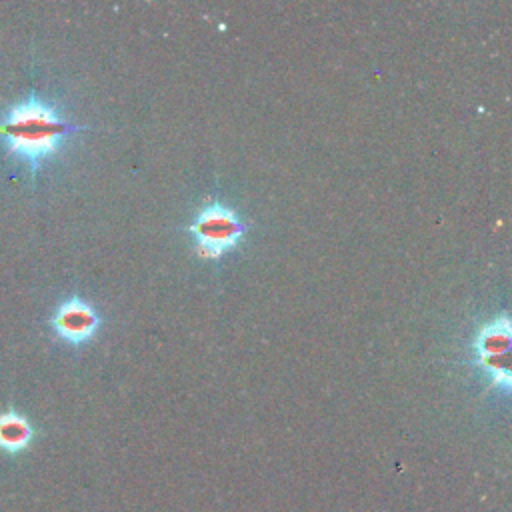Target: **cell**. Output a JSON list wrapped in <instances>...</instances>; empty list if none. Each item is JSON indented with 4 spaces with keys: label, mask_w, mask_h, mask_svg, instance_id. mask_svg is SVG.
<instances>
[{
    "label": "cell",
    "mask_w": 512,
    "mask_h": 512,
    "mask_svg": "<svg viewBox=\"0 0 512 512\" xmlns=\"http://www.w3.org/2000/svg\"><path fill=\"white\" fill-rule=\"evenodd\" d=\"M86 126L72 124L60 110L40 96H26L0 116V140L6 156L18 158L32 174L52 160L66 136L84 132Z\"/></svg>",
    "instance_id": "obj_1"
},
{
    "label": "cell",
    "mask_w": 512,
    "mask_h": 512,
    "mask_svg": "<svg viewBox=\"0 0 512 512\" xmlns=\"http://www.w3.org/2000/svg\"><path fill=\"white\" fill-rule=\"evenodd\" d=\"M194 236V250L204 260H220L228 250H232L242 236L246 226L238 212L220 202L204 206L188 226Z\"/></svg>",
    "instance_id": "obj_2"
},
{
    "label": "cell",
    "mask_w": 512,
    "mask_h": 512,
    "mask_svg": "<svg viewBox=\"0 0 512 512\" xmlns=\"http://www.w3.org/2000/svg\"><path fill=\"white\" fill-rule=\"evenodd\" d=\"M510 346L512 330L506 314L482 324L472 342L476 366L490 378L494 388L504 392L510 390Z\"/></svg>",
    "instance_id": "obj_3"
},
{
    "label": "cell",
    "mask_w": 512,
    "mask_h": 512,
    "mask_svg": "<svg viewBox=\"0 0 512 512\" xmlns=\"http://www.w3.org/2000/svg\"><path fill=\"white\" fill-rule=\"evenodd\" d=\"M50 326L60 340L80 346L96 336L100 328V314L90 302L72 296L56 306L50 316Z\"/></svg>",
    "instance_id": "obj_4"
},
{
    "label": "cell",
    "mask_w": 512,
    "mask_h": 512,
    "mask_svg": "<svg viewBox=\"0 0 512 512\" xmlns=\"http://www.w3.org/2000/svg\"><path fill=\"white\" fill-rule=\"evenodd\" d=\"M34 428L28 418L16 410L0 412V450L6 454H18L30 446Z\"/></svg>",
    "instance_id": "obj_5"
}]
</instances>
